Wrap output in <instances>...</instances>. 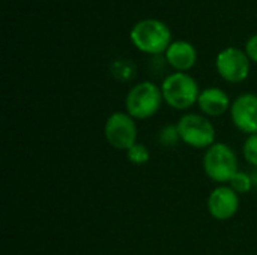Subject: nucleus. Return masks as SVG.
<instances>
[{"mask_svg": "<svg viewBox=\"0 0 257 255\" xmlns=\"http://www.w3.org/2000/svg\"><path fill=\"white\" fill-rule=\"evenodd\" d=\"M130 38L140 51L154 56L166 53L169 45L173 42L169 26L157 18L137 21L130 32Z\"/></svg>", "mask_w": 257, "mask_h": 255, "instance_id": "1", "label": "nucleus"}, {"mask_svg": "<svg viewBox=\"0 0 257 255\" xmlns=\"http://www.w3.org/2000/svg\"><path fill=\"white\" fill-rule=\"evenodd\" d=\"M164 102L173 110H188L199 101L200 89L197 81L187 72H173L161 84Z\"/></svg>", "mask_w": 257, "mask_h": 255, "instance_id": "2", "label": "nucleus"}, {"mask_svg": "<svg viewBox=\"0 0 257 255\" xmlns=\"http://www.w3.org/2000/svg\"><path fill=\"white\" fill-rule=\"evenodd\" d=\"M164 98L161 87L152 81H142L136 84L126 95V113L136 120L151 119L161 108Z\"/></svg>", "mask_w": 257, "mask_h": 255, "instance_id": "3", "label": "nucleus"}, {"mask_svg": "<svg viewBox=\"0 0 257 255\" xmlns=\"http://www.w3.org/2000/svg\"><path fill=\"white\" fill-rule=\"evenodd\" d=\"M203 170L211 180L229 183L230 179L239 171V161L230 146L224 143H215L205 152Z\"/></svg>", "mask_w": 257, "mask_h": 255, "instance_id": "4", "label": "nucleus"}, {"mask_svg": "<svg viewBox=\"0 0 257 255\" xmlns=\"http://www.w3.org/2000/svg\"><path fill=\"white\" fill-rule=\"evenodd\" d=\"M176 126L181 135V141L190 147L209 149L212 144H215V128L203 114L187 113L178 120Z\"/></svg>", "mask_w": 257, "mask_h": 255, "instance_id": "5", "label": "nucleus"}, {"mask_svg": "<svg viewBox=\"0 0 257 255\" xmlns=\"http://www.w3.org/2000/svg\"><path fill=\"white\" fill-rule=\"evenodd\" d=\"M137 125L128 113L116 111L108 116L104 125V137L107 143L116 149L126 152L137 143Z\"/></svg>", "mask_w": 257, "mask_h": 255, "instance_id": "6", "label": "nucleus"}, {"mask_svg": "<svg viewBox=\"0 0 257 255\" xmlns=\"http://www.w3.org/2000/svg\"><path fill=\"white\" fill-rule=\"evenodd\" d=\"M217 72L227 83H242L250 74V59L245 51L236 47L221 50L215 59Z\"/></svg>", "mask_w": 257, "mask_h": 255, "instance_id": "7", "label": "nucleus"}, {"mask_svg": "<svg viewBox=\"0 0 257 255\" xmlns=\"http://www.w3.org/2000/svg\"><path fill=\"white\" fill-rule=\"evenodd\" d=\"M230 117L233 125L244 134H257V95L242 93L230 107Z\"/></svg>", "mask_w": 257, "mask_h": 255, "instance_id": "8", "label": "nucleus"}, {"mask_svg": "<svg viewBox=\"0 0 257 255\" xmlns=\"http://www.w3.org/2000/svg\"><path fill=\"white\" fill-rule=\"evenodd\" d=\"M208 210L214 219L227 221L239 210V195L229 185H220L208 197Z\"/></svg>", "mask_w": 257, "mask_h": 255, "instance_id": "9", "label": "nucleus"}, {"mask_svg": "<svg viewBox=\"0 0 257 255\" xmlns=\"http://www.w3.org/2000/svg\"><path fill=\"white\" fill-rule=\"evenodd\" d=\"M166 60L176 72H187L196 65L197 51L188 41H173L166 50Z\"/></svg>", "mask_w": 257, "mask_h": 255, "instance_id": "10", "label": "nucleus"}, {"mask_svg": "<svg viewBox=\"0 0 257 255\" xmlns=\"http://www.w3.org/2000/svg\"><path fill=\"white\" fill-rule=\"evenodd\" d=\"M197 105L205 116L209 117H220L227 113L232 107L229 95L218 87H208L200 92Z\"/></svg>", "mask_w": 257, "mask_h": 255, "instance_id": "11", "label": "nucleus"}, {"mask_svg": "<svg viewBox=\"0 0 257 255\" xmlns=\"http://www.w3.org/2000/svg\"><path fill=\"white\" fill-rule=\"evenodd\" d=\"M110 71L113 77L119 81H130L136 77V65L125 59H117L111 63Z\"/></svg>", "mask_w": 257, "mask_h": 255, "instance_id": "12", "label": "nucleus"}, {"mask_svg": "<svg viewBox=\"0 0 257 255\" xmlns=\"http://www.w3.org/2000/svg\"><path fill=\"white\" fill-rule=\"evenodd\" d=\"M229 186L238 194V195H244L248 194L254 186H253V180L250 173L245 171H238L229 182Z\"/></svg>", "mask_w": 257, "mask_h": 255, "instance_id": "13", "label": "nucleus"}, {"mask_svg": "<svg viewBox=\"0 0 257 255\" xmlns=\"http://www.w3.org/2000/svg\"><path fill=\"white\" fill-rule=\"evenodd\" d=\"M158 141L163 147H175L181 141V135L176 125L164 126L158 134Z\"/></svg>", "mask_w": 257, "mask_h": 255, "instance_id": "14", "label": "nucleus"}, {"mask_svg": "<svg viewBox=\"0 0 257 255\" xmlns=\"http://www.w3.org/2000/svg\"><path fill=\"white\" fill-rule=\"evenodd\" d=\"M126 158H128L130 162H133L136 165H143L151 159V153H149L146 146H143L140 143H136L131 149L126 150Z\"/></svg>", "mask_w": 257, "mask_h": 255, "instance_id": "15", "label": "nucleus"}, {"mask_svg": "<svg viewBox=\"0 0 257 255\" xmlns=\"http://www.w3.org/2000/svg\"><path fill=\"white\" fill-rule=\"evenodd\" d=\"M242 155L251 167H257V134L247 137L242 147Z\"/></svg>", "mask_w": 257, "mask_h": 255, "instance_id": "16", "label": "nucleus"}, {"mask_svg": "<svg viewBox=\"0 0 257 255\" xmlns=\"http://www.w3.org/2000/svg\"><path fill=\"white\" fill-rule=\"evenodd\" d=\"M245 53L250 60L257 63V35H253L245 44Z\"/></svg>", "mask_w": 257, "mask_h": 255, "instance_id": "17", "label": "nucleus"}, {"mask_svg": "<svg viewBox=\"0 0 257 255\" xmlns=\"http://www.w3.org/2000/svg\"><path fill=\"white\" fill-rule=\"evenodd\" d=\"M250 176H251V180H253V186L257 188V167H253V170L250 171Z\"/></svg>", "mask_w": 257, "mask_h": 255, "instance_id": "18", "label": "nucleus"}]
</instances>
